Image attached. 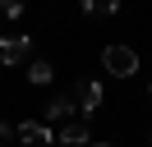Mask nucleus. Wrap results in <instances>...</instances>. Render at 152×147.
I'll return each mask as SVG.
<instances>
[{"label": "nucleus", "mask_w": 152, "mask_h": 147, "mask_svg": "<svg viewBox=\"0 0 152 147\" xmlns=\"http://www.w3.org/2000/svg\"><path fill=\"white\" fill-rule=\"evenodd\" d=\"M102 64H106V74H115V78H129V74H138V51L124 46V41H111L102 51Z\"/></svg>", "instance_id": "obj_1"}, {"label": "nucleus", "mask_w": 152, "mask_h": 147, "mask_svg": "<svg viewBox=\"0 0 152 147\" xmlns=\"http://www.w3.org/2000/svg\"><path fill=\"white\" fill-rule=\"evenodd\" d=\"M74 110H78V119H88V115H97L102 110V83H78L74 87Z\"/></svg>", "instance_id": "obj_2"}, {"label": "nucleus", "mask_w": 152, "mask_h": 147, "mask_svg": "<svg viewBox=\"0 0 152 147\" xmlns=\"http://www.w3.org/2000/svg\"><path fill=\"white\" fill-rule=\"evenodd\" d=\"M14 138L28 143V147H56V133H51L46 124H37V119H23V124L14 129Z\"/></svg>", "instance_id": "obj_3"}, {"label": "nucleus", "mask_w": 152, "mask_h": 147, "mask_svg": "<svg viewBox=\"0 0 152 147\" xmlns=\"http://www.w3.org/2000/svg\"><path fill=\"white\" fill-rule=\"evenodd\" d=\"M56 147H88V119H65L60 124V133H56Z\"/></svg>", "instance_id": "obj_4"}, {"label": "nucleus", "mask_w": 152, "mask_h": 147, "mask_svg": "<svg viewBox=\"0 0 152 147\" xmlns=\"http://www.w3.org/2000/svg\"><path fill=\"white\" fill-rule=\"evenodd\" d=\"M32 55V37H5L0 41V64H23Z\"/></svg>", "instance_id": "obj_5"}, {"label": "nucleus", "mask_w": 152, "mask_h": 147, "mask_svg": "<svg viewBox=\"0 0 152 147\" xmlns=\"http://www.w3.org/2000/svg\"><path fill=\"white\" fill-rule=\"evenodd\" d=\"M65 119H74V101L69 97H51L46 101V124H65Z\"/></svg>", "instance_id": "obj_6"}, {"label": "nucleus", "mask_w": 152, "mask_h": 147, "mask_svg": "<svg viewBox=\"0 0 152 147\" xmlns=\"http://www.w3.org/2000/svg\"><path fill=\"white\" fill-rule=\"evenodd\" d=\"M28 78L37 83V87H42V83H51V78H56V69H51V60H32V64H28Z\"/></svg>", "instance_id": "obj_7"}, {"label": "nucleus", "mask_w": 152, "mask_h": 147, "mask_svg": "<svg viewBox=\"0 0 152 147\" xmlns=\"http://www.w3.org/2000/svg\"><path fill=\"white\" fill-rule=\"evenodd\" d=\"M0 14H5V18H19L23 5H19V0H0Z\"/></svg>", "instance_id": "obj_8"}, {"label": "nucleus", "mask_w": 152, "mask_h": 147, "mask_svg": "<svg viewBox=\"0 0 152 147\" xmlns=\"http://www.w3.org/2000/svg\"><path fill=\"white\" fill-rule=\"evenodd\" d=\"M10 138H14V129L5 124V119H0V143H10Z\"/></svg>", "instance_id": "obj_9"}, {"label": "nucleus", "mask_w": 152, "mask_h": 147, "mask_svg": "<svg viewBox=\"0 0 152 147\" xmlns=\"http://www.w3.org/2000/svg\"><path fill=\"white\" fill-rule=\"evenodd\" d=\"M92 147H111V143H92Z\"/></svg>", "instance_id": "obj_10"}]
</instances>
